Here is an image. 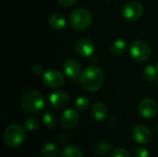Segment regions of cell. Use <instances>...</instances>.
Returning <instances> with one entry per match:
<instances>
[{"mask_svg": "<svg viewBox=\"0 0 158 157\" xmlns=\"http://www.w3.org/2000/svg\"><path fill=\"white\" fill-rule=\"evenodd\" d=\"M104 72L95 66H89L85 68L80 76V82L82 88L92 93L99 91L104 85Z\"/></svg>", "mask_w": 158, "mask_h": 157, "instance_id": "1", "label": "cell"}, {"mask_svg": "<svg viewBox=\"0 0 158 157\" xmlns=\"http://www.w3.org/2000/svg\"><path fill=\"white\" fill-rule=\"evenodd\" d=\"M20 106L25 112L31 114L39 113L44 107V98L37 91L26 92L20 98Z\"/></svg>", "mask_w": 158, "mask_h": 157, "instance_id": "2", "label": "cell"}, {"mask_svg": "<svg viewBox=\"0 0 158 157\" xmlns=\"http://www.w3.org/2000/svg\"><path fill=\"white\" fill-rule=\"evenodd\" d=\"M26 139V132L24 129L18 124L8 126L4 132V143L9 148L19 147Z\"/></svg>", "mask_w": 158, "mask_h": 157, "instance_id": "3", "label": "cell"}, {"mask_svg": "<svg viewBox=\"0 0 158 157\" xmlns=\"http://www.w3.org/2000/svg\"><path fill=\"white\" fill-rule=\"evenodd\" d=\"M93 20L92 14L89 10L85 8H76L74 9L69 18V25L72 29L76 31H81L88 28Z\"/></svg>", "mask_w": 158, "mask_h": 157, "instance_id": "4", "label": "cell"}, {"mask_svg": "<svg viewBox=\"0 0 158 157\" xmlns=\"http://www.w3.org/2000/svg\"><path fill=\"white\" fill-rule=\"evenodd\" d=\"M130 54L134 60L138 62H145L151 56V48L146 42L136 40L131 45Z\"/></svg>", "mask_w": 158, "mask_h": 157, "instance_id": "5", "label": "cell"}, {"mask_svg": "<svg viewBox=\"0 0 158 157\" xmlns=\"http://www.w3.org/2000/svg\"><path fill=\"white\" fill-rule=\"evenodd\" d=\"M42 81L46 87L56 89L64 84L65 77L58 70L48 69L45 70L44 73L42 75Z\"/></svg>", "mask_w": 158, "mask_h": 157, "instance_id": "6", "label": "cell"}, {"mask_svg": "<svg viewBox=\"0 0 158 157\" xmlns=\"http://www.w3.org/2000/svg\"><path fill=\"white\" fill-rule=\"evenodd\" d=\"M143 11H144L143 6L140 2L130 1L123 6L122 14L124 18L127 19L128 20L134 21L139 19L143 16Z\"/></svg>", "mask_w": 158, "mask_h": 157, "instance_id": "7", "label": "cell"}, {"mask_svg": "<svg viewBox=\"0 0 158 157\" xmlns=\"http://www.w3.org/2000/svg\"><path fill=\"white\" fill-rule=\"evenodd\" d=\"M138 110L143 118L146 119H151L156 116L158 112V106L153 99L144 98L139 103Z\"/></svg>", "mask_w": 158, "mask_h": 157, "instance_id": "8", "label": "cell"}, {"mask_svg": "<svg viewBox=\"0 0 158 157\" xmlns=\"http://www.w3.org/2000/svg\"><path fill=\"white\" fill-rule=\"evenodd\" d=\"M80 121V115L78 110L75 108L66 109L60 116V124L64 129L71 130L74 129Z\"/></svg>", "mask_w": 158, "mask_h": 157, "instance_id": "9", "label": "cell"}, {"mask_svg": "<svg viewBox=\"0 0 158 157\" xmlns=\"http://www.w3.org/2000/svg\"><path fill=\"white\" fill-rule=\"evenodd\" d=\"M131 135L133 140L139 144H147L152 140V132L150 129L143 124H138L133 127L131 130Z\"/></svg>", "mask_w": 158, "mask_h": 157, "instance_id": "10", "label": "cell"}, {"mask_svg": "<svg viewBox=\"0 0 158 157\" xmlns=\"http://www.w3.org/2000/svg\"><path fill=\"white\" fill-rule=\"evenodd\" d=\"M49 105L53 109L64 108L69 103V95L66 92L57 90L53 92L48 98Z\"/></svg>", "mask_w": 158, "mask_h": 157, "instance_id": "11", "label": "cell"}, {"mask_svg": "<svg viewBox=\"0 0 158 157\" xmlns=\"http://www.w3.org/2000/svg\"><path fill=\"white\" fill-rule=\"evenodd\" d=\"M75 50L77 54L81 56H90L95 50V44L91 39L83 38L77 42L75 45Z\"/></svg>", "mask_w": 158, "mask_h": 157, "instance_id": "12", "label": "cell"}, {"mask_svg": "<svg viewBox=\"0 0 158 157\" xmlns=\"http://www.w3.org/2000/svg\"><path fill=\"white\" fill-rule=\"evenodd\" d=\"M63 70L68 77L75 79L81 76V66L78 60L74 58H68L63 63Z\"/></svg>", "mask_w": 158, "mask_h": 157, "instance_id": "13", "label": "cell"}, {"mask_svg": "<svg viewBox=\"0 0 158 157\" xmlns=\"http://www.w3.org/2000/svg\"><path fill=\"white\" fill-rule=\"evenodd\" d=\"M108 108L103 103H95L91 108V114L93 118L97 121H102L106 119L108 116Z\"/></svg>", "mask_w": 158, "mask_h": 157, "instance_id": "14", "label": "cell"}, {"mask_svg": "<svg viewBox=\"0 0 158 157\" xmlns=\"http://www.w3.org/2000/svg\"><path fill=\"white\" fill-rule=\"evenodd\" d=\"M66 24H67L66 19L62 14L56 13L51 15L49 18V25L52 29L56 31L63 30L66 27Z\"/></svg>", "mask_w": 158, "mask_h": 157, "instance_id": "15", "label": "cell"}, {"mask_svg": "<svg viewBox=\"0 0 158 157\" xmlns=\"http://www.w3.org/2000/svg\"><path fill=\"white\" fill-rule=\"evenodd\" d=\"M127 42L122 40V39H119V40H116L114 43H111L110 45V53L113 55V56H121L123 55L126 50H127Z\"/></svg>", "mask_w": 158, "mask_h": 157, "instance_id": "16", "label": "cell"}, {"mask_svg": "<svg viewBox=\"0 0 158 157\" xmlns=\"http://www.w3.org/2000/svg\"><path fill=\"white\" fill-rule=\"evenodd\" d=\"M59 153V148L56 143H48L42 148V155L44 157H56Z\"/></svg>", "mask_w": 158, "mask_h": 157, "instance_id": "17", "label": "cell"}, {"mask_svg": "<svg viewBox=\"0 0 158 157\" xmlns=\"http://www.w3.org/2000/svg\"><path fill=\"white\" fill-rule=\"evenodd\" d=\"M143 77L147 81H155L158 79V69L156 66L149 65L144 68L143 71Z\"/></svg>", "mask_w": 158, "mask_h": 157, "instance_id": "18", "label": "cell"}, {"mask_svg": "<svg viewBox=\"0 0 158 157\" xmlns=\"http://www.w3.org/2000/svg\"><path fill=\"white\" fill-rule=\"evenodd\" d=\"M61 157H83V153L79 147L75 145H69L64 148Z\"/></svg>", "mask_w": 158, "mask_h": 157, "instance_id": "19", "label": "cell"}, {"mask_svg": "<svg viewBox=\"0 0 158 157\" xmlns=\"http://www.w3.org/2000/svg\"><path fill=\"white\" fill-rule=\"evenodd\" d=\"M43 121L48 128H55L58 123V118L54 112L46 111L43 115Z\"/></svg>", "mask_w": 158, "mask_h": 157, "instance_id": "20", "label": "cell"}, {"mask_svg": "<svg viewBox=\"0 0 158 157\" xmlns=\"http://www.w3.org/2000/svg\"><path fill=\"white\" fill-rule=\"evenodd\" d=\"M112 150V144L106 142L98 143L94 147V152L98 155H106Z\"/></svg>", "mask_w": 158, "mask_h": 157, "instance_id": "21", "label": "cell"}, {"mask_svg": "<svg viewBox=\"0 0 158 157\" xmlns=\"http://www.w3.org/2000/svg\"><path fill=\"white\" fill-rule=\"evenodd\" d=\"M40 120L38 118L34 117V116H31V117H29L25 122H24V126L26 128L27 130L29 131H35L37 130L39 128H40Z\"/></svg>", "mask_w": 158, "mask_h": 157, "instance_id": "22", "label": "cell"}, {"mask_svg": "<svg viewBox=\"0 0 158 157\" xmlns=\"http://www.w3.org/2000/svg\"><path fill=\"white\" fill-rule=\"evenodd\" d=\"M89 105H90V100L86 96H80L79 98H77L75 102V108L79 112H83L88 109Z\"/></svg>", "mask_w": 158, "mask_h": 157, "instance_id": "23", "label": "cell"}, {"mask_svg": "<svg viewBox=\"0 0 158 157\" xmlns=\"http://www.w3.org/2000/svg\"><path fill=\"white\" fill-rule=\"evenodd\" d=\"M111 157H131V155L128 150L124 148H116L112 152Z\"/></svg>", "mask_w": 158, "mask_h": 157, "instance_id": "24", "label": "cell"}, {"mask_svg": "<svg viewBox=\"0 0 158 157\" xmlns=\"http://www.w3.org/2000/svg\"><path fill=\"white\" fill-rule=\"evenodd\" d=\"M149 151L143 147H137L133 152V157H149Z\"/></svg>", "mask_w": 158, "mask_h": 157, "instance_id": "25", "label": "cell"}, {"mask_svg": "<svg viewBox=\"0 0 158 157\" xmlns=\"http://www.w3.org/2000/svg\"><path fill=\"white\" fill-rule=\"evenodd\" d=\"M31 70L34 74L36 75H43L44 73V67L40 64H35L32 66L31 68Z\"/></svg>", "mask_w": 158, "mask_h": 157, "instance_id": "26", "label": "cell"}, {"mask_svg": "<svg viewBox=\"0 0 158 157\" xmlns=\"http://www.w3.org/2000/svg\"><path fill=\"white\" fill-rule=\"evenodd\" d=\"M76 1H77V0H57V3H58L61 6L69 7V6H71L72 5H74Z\"/></svg>", "mask_w": 158, "mask_h": 157, "instance_id": "27", "label": "cell"}, {"mask_svg": "<svg viewBox=\"0 0 158 157\" xmlns=\"http://www.w3.org/2000/svg\"><path fill=\"white\" fill-rule=\"evenodd\" d=\"M57 142L60 144H62V145L67 144V143H68V137H67V135L64 134V133H59L57 135Z\"/></svg>", "mask_w": 158, "mask_h": 157, "instance_id": "28", "label": "cell"}, {"mask_svg": "<svg viewBox=\"0 0 158 157\" xmlns=\"http://www.w3.org/2000/svg\"><path fill=\"white\" fill-rule=\"evenodd\" d=\"M156 68L158 69V59H157V61H156Z\"/></svg>", "mask_w": 158, "mask_h": 157, "instance_id": "29", "label": "cell"}, {"mask_svg": "<svg viewBox=\"0 0 158 157\" xmlns=\"http://www.w3.org/2000/svg\"><path fill=\"white\" fill-rule=\"evenodd\" d=\"M156 130H157V133H158V123H157V126H156Z\"/></svg>", "mask_w": 158, "mask_h": 157, "instance_id": "30", "label": "cell"}, {"mask_svg": "<svg viewBox=\"0 0 158 157\" xmlns=\"http://www.w3.org/2000/svg\"><path fill=\"white\" fill-rule=\"evenodd\" d=\"M105 1H111V0H105Z\"/></svg>", "mask_w": 158, "mask_h": 157, "instance_id": "31", "label": "cell"}, {"mask_svg": "<svg viewBox=\"0 0 158 157\" xmlns=\"http://www.w3.org/2000/svg\"><path fill=\"white\" fill-rule=\"evenodd\" d=\"M157 88H158V82H157Z\"/></svg>", "mask_w": 158, "mask_h": 157, "instance_id": "32", "label": "cell"}]
</instances>
